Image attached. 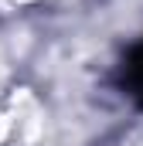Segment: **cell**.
Listing matches in <instances>:
<instances>
[{
	"label": "cell",
	"mask_w": 143,
	"mask_h": 146,
	"mask_svg": "<svg viewBox=\"0 0 143 146\" xmlns=\"http://www.w3.org/2000/svg\"><path fill=\"white\" fill-rule=\"evenodd\" d=\"M126 78L133 85V95H143V44L130 54V61H126Z\"/></svg>",
	"instance_id": "obj_1"
}]
</instances>
